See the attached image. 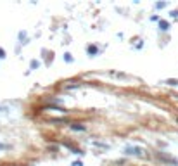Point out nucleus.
Segmentation results:
<instances>
[{"label": "nucleus", "instance_id": "0eeeda50", "mask_svg": "<svg viewBox=\"0 0 178 166\" xmlns=\"http://www.w3.org/2000/svg\"><path fill=\"white\" fill-rule=\"evenodd\" d=\"M4 56H5V52L2 50V48H0V57H4Z\"/></svg>", "mask_w": 178, "mask_h": 166}, {"label": "nucleus", "instance_id": "39448f33", "mask_svg": "<svg viewBox=\"0 0 178 166\" xmlns=\"http://www.w3.org/2000/svg\"><path fill=\"white\" fill-rule=\"evenodd\" d=\"M73 130H83V127H78V125H73Z\"/></svg>", "mask_w": 178, "mask_h": 166}, {"label": "nucleus", "instance_id": "6e6552de", "mask_svg": "<svg viewBox=\"0 0 178 166\" xmlns=\"http://www.w3.org/2000/svg\"><path fill=\"white\" fill-rule=\"evenodd\" d=\"M0 149H4V145H2V144H0Z\"/></svg>", "mask_w": 178, "mask_h": 166}, {"label": "nucleus", "instance_id": "1a4fd4ad", "mask_svg": "<svg viewBox=\"0 0 178 166\" xmlns=\"http://www.w3.org/2000/svg\"><path fill=\"white\" fill-rule=\"evenodd\" d=\"M0 111H5V109H4V107H0Z\"/></svg>", "mask_w": 178, "mask_h": 166}, {"label": "nucleus", "instance_id": "423d86ee", "mask_svg": "<svg viewBox=\"0 0 178 166\" xmlns=\"http://www.w3.org/2000/svg\"><path fill=\"white\" fill-rule=\"evenodd\" d=\"M73 166H83V164H81V163L78 161V163H73Z\"/></svg>", "mask_w": 178, "mask_h": 166}, {"label": "nucleus", "instance_id": "f03ea898", "mask_svg": "<svg viewBox=\"0 0 178 166\" xmlns=\"http://www.w3.org/2000/svg\"><path fill=\"white\" fill-rule=\"evenodd\" d=\"M126 154H137V156H142L143 151H142V149H139V147H128V149H126Z\"/></svg>", "mask_w": 178, "mask_h": 166}, {"label": "nucleus", "instance_id": "7ed1b4c3", "mask_svg": "<svg viewBox=\"0 0 178 166\" xmlns=\"http://www.w3.org/2000/svg\"><path fill=\"white\" fill-rule=\"evenodd\" d=\"M88 54H97V47L90 45V47H88Z\"/></svg>", "mask_w": 178, "mask_h": 166}, {"label": "nucleus", "instance_id": "f257e3e1", "mask_svg": "<svg viewBox=\"0 0 178 166\" xmlns=\"http://www.w3.org/2000/svg\"><path fill=\"white\" fill-rule=\"evenodd\" d=\"M156 156H157V159H161V161H164V163H169V164H178V159H175V157L168 156V154H164V152H157Z\"/></svg>", "mask_w": 178, "mask_h": 166}, {"label": "nucleus", "instance_id": "20e7f679", "mask_svg": "<svg viewBox=\"0 0 178 166\" xmlns=\"http://www.w3.org/2000/svg\"><path fill=\"white\" fill-rule=\"evenodd\" d=\"M159 26H161V30H168V23H166V21H161Z\"/></svg>", "mask_w": 178, "mask_h": 166}]
</instances>
